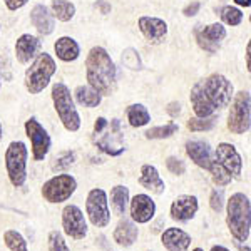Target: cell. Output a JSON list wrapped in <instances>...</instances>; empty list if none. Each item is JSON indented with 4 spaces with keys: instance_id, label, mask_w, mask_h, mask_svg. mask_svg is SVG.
<instances>
[{
    "instance_id": "6da1fadb",
    "label": "cell",
    "mask_w": 251,
    "mask_h": 251,
    "mask_svg": "<svg viewBox=\"0 0 251 251\" xmlns=\"http://www.w3.org/2000/svg\"><path fill=\"white\" fill-rule=\"evenodd\" d=\"M89 86L100 96H112L117 86V71L104 47H92L86 59Z\"/></svg>"
},
{
    "instance_id": "7a4b0ae2",
    "label": "cell",
    "mask_w": 251,
    "mask_h": 251,
    "mask_svg": "<svg viewBox=\"0 0 251 251\" xmlns=\"http://www.w3.org/2000/svg\"><path fill=\"white\" fill-rule=\"evenodd\" d=\"M226 223L231 236L236 241H248L251 233V204L243 193H234L228 200Z\"/></svg>"
},
{
    "instance_id": "3957f363",
    "label": "cell",
    "mask_w": 251,
    "mask_h": 251,
    "mask_svg": "<svg viewBox=\"0 0 251 251\" xmlns=\"http://www.w3.org/2000/svg\"><path fill=\"white\" fill-rule=\"evenodd\" d=\"M52 100H54V107L57 112L60 123L69 132H75L80 127V116L75 109L74 99L71 96V91L66 84L59 82L52 87Z\"/></svg>"
},
{
    "instance_id": "277c9868",
    "label": "cell",
    "mask_w": 251,
    "mask_h": 251,
    "mask_svg": "<svg viewBox=\"0 0 251 251\" xmlns=\"http://www.w3.org/2000/svg\"><path fill=\"white\" fill-rule=\"evenodd\" d=\"M57 66H55V60L50 57L46 52L39 54L34 59L32 66L27 69L25 72V87L30 94H39L44 89L49 86L50 77L55 74Z\"/></svg>"
},
{
    "instance_id": "5b68a950",
    "label": "cell",
    "mask_w": 251,
    "mask_h": 251,
    "mask_svg": "<svg viewBox=\"0 0 251 251\" xmlns=\"http://www.w3.org/2000/svg\"><path fill=\"white\" fill-rule=\"evenodd\" d=\"M27 156H29V151H27L25 144L22 141H14V143L9 144L5 152V168H7V174H9L10 183L15 186V188H20L24 186L27 179Z\"/></svg>"
},
{
    "instance_id": "8992f818",
    "label": "cell",
    "mask_w": 251,
    "mask_h": 251,
    "mask_svg": "<svg viewBox=\"0 0 251 251\" xmlns=\"http://www.w3.org/2000/svg\"><path fill=\"white\" fill-rule=\"evenodd\" d=\"M251 127V97L248 91L234 96L228 114V129L233 134H245Z\"/></svg>"
},
{
    "instance_id": "52a82bcc",
    "label": "cell",
    "mask_w": 251,
    "mask_h": 251,
    "mask_svg": "<svg viewBox=\"0 0 251 251\" xmlns=\"http://www.w3.org/2000/svg\"><path fill=\"white\" fill-rule=\"evenodd\" d=\"M201 86H203L204 94L209 102H211V106L214 107V111L226 107L231 102V97L234 92L233 84L223 74H211L209 77L201 80Z\"/></svg>"
},
{
    "instance_id": "ba28073f",
    "label": "cell",
    "mask_w": 251,
    "mask_h": 251,
    "mask_svg": "<svg viewBox=\"0 0 251 251\" xmlns=\"http://www.w3.org/2000/svg\"><path fill=\"white\" fill-rule=\"evenodd\" d=\"M77 181L71 174H57L42 186V196L49 203H64L74 194Z\"/></svg>"
},
{
    "instance_id": "9c48e42d",
    "label": "cell",
    "mask_w": 251,
    "mask_h": 251,
    "mask_svg": "<svg viewBox=\"0 0 251 251\" xmlns=\"http://www.w3.org/2000/svg\"><path fill=\"white\" fill-rule=\"evenodd\" d=\"M107 203V194L104 189L96 188L89 191L86 201V213L89 216V221L96 228H106L111 223V211H109Z\"/></svg>"
},
{
    "instance_id": "30bf717a",
    "label": "cell",
    "mask_w": 251,
    "mask_h": 251,
    "mask_svg": "<svg viewBox=\"0 0 251 251\" xmlns=\"http://www.w3.org/2000/svg\"><path fill=\"white\" fill-rule=\"evenodd\" d=\"M25 132L27 137L30 139L34 159L42 161L47 156L49 149H50V136L47 134L44 126L35 117H30L29 121H25Z\"/></svg>"
},
{
    "instance_id": "8fae6325",
    "label": "cell",
    "mask_w": 251,
    "mask_h": 251,
    "mask_svg": "<svg viewBox=\"0 0 251 251\" xmlns=\"http://www.w3.org/2000/svg\"><path fill=\"white\" fill-rule=\"evenodd\" d=\"M62 228L64 233L72 240H84L87 234V223L79 206L67 204L62 209Z\"/></svg>"
},
{
    "instance_id": "7c38bea8",
    "label": "cell",
    "mask_w": 251,
    "mask_h": 251,
    "mask_svg": "<svg viewBox=\"0 0 251 251\" xmlns=\"http://www.w3.org/2000/svg\"><path fill=\"white\" fill-rule=\"evenodd\" d=\"M194 35H196L198 46H200L203 50L209 52V54H214V52L220 49L221 40H225L226 37V29L221 25V24H211V25H206L203 29H196L194 30Z\"/></svg>"
},
{
    "instance_id": "4fadbf2b",
    "label": "cell",
    "mask_w": 251,
    "mask_h": 251,
    "mask_svg": "<svg viewBox=\"0 0 251 251\" xmlns=\"http://www.w3.org/2000/svg\"><path fill=\"white\" fill-rule=\"evenodd\" d=\"M216 161L226 169L231 177H240L243 171V159L240 152L236 151L233 144L220 143L216 148Z\"/></svg>"
},
{
    "instance_id": "5bb4252c",
    "label": "cell",
    "mask_w": 251,
    "mask_h": 251,
    "mask_svg": "<svg viewBox=\"0 0 251 251\" xmlns=\"http://www.w3.org/2000/svg\"><path fill=\"white\" fill-rule=\"evenodd\" d=\"M137 25H139L141 34L144 35L146 40L152 46H157L166 39L168 35V24L164 22L163 19L157 17H149V15H144L137 20Z\"/></svg>"
},
{
    "instance_id": "9a60e30c",
    "label": "cell",
    "mask_w": 251,
    "mask_h": 251,
    "mask_svg": "<svg viewBox=\"0 0 251 251\" xmlns=\"http://www.w3.org/2000/svg\"><path fill=\"white\" fill-rule=\"evenodd\" d=\"M156 214V203L148 194H136L131 200V220L137 225L149 223Z\"/></svg>"
},
{
    "instance_id": "2e32d148",
    "label": "cell",
    "mask_w": 251,
    "mask_h": 251,
    "mask_svg": "<svg viewBox=\"0 0 251 251\" xmlns=\"http://www.w3.org/2000/svg\"><path fill=\"white\" fill-rule=\"evenodd\" d=\"M198 198L191 196V194H183V196H177L171 204V218L176 221H189L194 218V214L198 213Z\"/></svg>"
},
{
    "instance_id": "e0dca14e",
    "label": "cell",
    "mask_w": 251,
    "mask_h": 251,
    "mask_svg": "<svg viewBox=\"0 0 251 251\" xmlns=\"http://www.w3.org/2000/svg\"><path fill=\"white\" fill-rule=\"evenodd\" d=\"M40 47H42V44L37 37L30 34H24L15 42V57L20 64H29L39 54Z\"/></svg>"
},
{
    "instance_id": "ac0fdd59",
    "label": "cell",
    "mask_w": 251,
    "mask_h": 251,
    "mask_svg": "<svg viewBox=\"0 0 251 251\" xmlns=\"http://www.w3.org/2000/svg\"><path fill=\"white\" fill-rule=\"evenodd\" d=\"M161 243L168 251H188L191 236L179 228H168L161 234Z\"/></svg>"
},
{
    "instance_id": "d6986e66",
    "label": "cell",
    "mask_w": 251,
    "mask_h": 251,
    "mask_svg": "<svg viewBox=\"0 0 251 251\" xmlns=\"http://www.w3.org/2000/svg\"><path fill=\"white\" fill-rule=\"evenodd\" d=\"M186 152H188V156L191 157L194 164L203 169H208L213 161L211 149H209L208 143H204V141H196V139L188 141L186 143Z\"/></svg>"
},
{
    "instance_id": "ffe728a7",
    "label": "cell",
    "mask_w": 251,
    "mask_h": 251,
    "mask_svg": "<svg viewBox=\"0 0 251 251\" xmlns=\"http://www.w3.org/2000/svg\"><path fill=\"white\" fill-rule=\"evenodd\" d=\"M189 100H191V106L196 117H211L214 114V107L211 106V102L206 97L203 86L200 82L194 84V87L191 89V96H189Z\"/></svg>"
},
{
    "instance_id": "44dd1931",
    "label": "cell",
    "mask_w": 251,
    "mask_h": 251,
    "mask_svg": "<svg viewBox=\"0 0 251 251\" xmlns=\"http://www.w3.org/2000/svg\"><path fill=\"white\" fill-rule=\"evenodd\" d=\"M139 184L143 186L144 189L151 191L152 194H163L166 189V184H164V181L161 179L157 169L151 164H144L143 168H141Z\"/></svg>"
},
{
    "instance_id": "7402d4cb",
    "label": "cell",
    "mask_w": 251,
    "mask_h": 251,
    "mask_svg": "<svg viewBox=\"0 0 251 251\" xmlns=\"http://www.w3.org/2000/svg\"><path fill=\"white\" fill-rule=\"evenodd\" d=\"M30 20L39 34L49 35L54 32V15L49 12L46 5H35L30 12Z\"/></svg>"
},
{
    "instance_id": "603a6c76",
    "label": "cell",
    "mask_w": 251,
    "mask_h": 251,
    "mask_svg": "<svg viewBox=\"0 0 251 251\" xmlns=\"http://www.w3.org/2000/svg\"><path fill=\"white\" fill-rule=\"evenodd\" d=\"M137 226L131 220H121L117 228L114 229V241L119 246H132L137 240Z\"/></svg>"
},
{
    "instance_id": "cb8c5ba5",
    "label": "cell",
    "mask_w": 251,
    "mask_h": 251,
    "mask_svg": "<svg viewBox=\"0 0 251 251\" xmlns=\"http://www.w3.org/2000/svg\"><path fill=\"white\" fill-rule=\"evenodd\" d=\"M54 50L57 54V57L64 62H72L79 57L80 54V47L72 37H60L57 39V42L54 44Z\"/></svg>"
},
{
    "instance_id": "d4e9b609",
    "label": "cell",
    "mask_w": 251,
    "mask_h": 251,
    "mask_svg": "<svg viewBox=\"0 0 251 251\" xmlns=\"http://www.w3.org/2000/svg\"><path fill=\"white\" fill-rule=\"evenodd\" d=\"M129 203V189L123 184H117L111 191V208L116 216H123Z\"/></svg>"
},
{
    "instance_id": "484cf974",
    "label": "cell",
    "mask_w": 251,
    "mask_h": 251,
    "mask_svg": "<svg viewBox=\"0 0 251 251\" xmlns=\"http://www.w3.org/2000/svg\"><path fill=\"white\" fill-rule=\"evenodd\" d=\"M75 100L84 107H97L102 100V96L97 91H94L91 86H79L74 91Z\"/></svg>"
},
{
    "instance_id": "4316f807",
    "label": "cell",
    "mask_w": 251,
    "mask_h": 251,
    "mask_svg": "<svg viewBox=\"0 0 251 251\" xmlns=\"http://www.w3.org/2000/svg\"><path fill=\"white\" fill-rule=\"evenodd\" d=\"M126 116H127V121L132 127H143L151 121V114L143 104H131L126 111Z\"/></svg>"
},
{
    "instance_id": "83f0119b",
    "label": "cell",
    "mask_w": 251,
    "mask_h": 251,
    "mask_svg": "<svg viewBox=\"0 0 251 251\" xmlns=\"http://www.w3.org/2000/svg\"><path fill=\"white\" fill-rule=\"evenodd\" d=\"M52 15L60 22H69L75 15V5L69 0H52Z\"/></svg>"
},
{
    "instance_id": "f1b7e54d",
    "label": "cell",
    "mask_w": 251,
    "mask_h": 251,
    "mask_svg": "<svg viewBox=\"0 0 251 251\" xmlns=\"http://www.w3.org/2000/svg\"><path fill=\"white\" fill-rule=\"evenodd\" d=\"M208 171L211 173V179H213V183L218 186V188L228 186L233 181L231 174L226 171V169L223 168V166L218 163V161H211V164H209Z\"/></svg>"
},
{
    "instance_id": "f546056e",
    "label": "cell",
    "mask_w": 251,
    "mask_h": 251,
    "mask_svg": "<svg viewBox=\"0 0 251 251\" xmlns=\"http://www.w3.org/2000/svg\"><path fill=\"white\" fill-rule=\"evenodd\" d=\"M179 131V126L176 123H169L166 126H157V127H151L144 132V136L148 139H168V137L174 136Z\"/></svg>"
},
{
    "instance_id": "4dcf8cb0",
    "label": "cell",
    "mask_w": 251,
    "mask_h": 251,
    "mask_svg": "<svg viewBox=\"0 0 251 251\" xmlns=\"http://www.w3.org/2000/svg\"><path fill=\"white\" fill-rule=\"evenodd\" d=\"M3 243L10 251H29L27 248V241L24 240V236L17 233L15 229H9L3 233Z\"/></svg>"
},
{
    "instance_id": "1f68e13d",
    "label": "cell",
    "mask_w": 251,
    "mask_h": 251,
    "mask_svg": "<svg viewBox=\"0 0 251 251\" xmlns=\"http://www.w3.org/2000/svg\"><path fill=\"white\" fill-rule=\"evenodd\" d=\"M188 129L191 132H201V131H211V129L216 126V119L211 117H193V119L188 121Z\"/></svg>"
},
{
    "instance_id": "d6a6232c",
    "label": "cell",
    "mask_w": 251,
    "mask_h": 251,
    "mask_svg": "<svg viewBox=\"0 0 251 251\" xmlns=\"http://www.w3.org/2000/svg\"><path fill=\"white\" fill-rule=\"evenodd\" d=\"M221 19L225 24L234 27V25H240L243 22V14L240 9H236V7L226 5V7H223V10H221Z\"/></svg>"
},
{
    "instance_id": "836d02e7",
    "label": "cell",
    "mask_w": 251,
    "mask_h": 251,
    "mask_svg": "<svg viewBox=\"0 0 251 251\" xmlns=\"http://www.w3.org/2000/svg\"><path fill=\"white\" fill-rule=\"evenodd\" d=\"M75 161V154L72 151H66L62 154H59L52 163V171L54 173H60V171H66L67 168H71Z\"/></svg>"
},
{
    "instance_id": "e575fe53",
    "label": "cell",
    "mask_w": 251,
    "mask_h": 251,
    "mask_svg": "<svg viewBox=\"0 0 251 251\" xmlns=\"http://www.w3.org/2000/svg\"><path fill=\"white\" fill-rule=\"evenodd\" d=\"M47 246L49 251H71L66 240H64V236L59 231H50L47 240Z\"/></svg>"
},
{
    "instance_id": "d590c367",
    "label": "cell",
    "mask_w": 251,
    "mask_h": 251,
    "mask_svg": "<svg viewBox=\"0 0 251 251\" xmlns=\"http://www.w3.org/2000/svg\"><path fill=\"white\" fill-rule=\"evenodd\" d=\"M123 62L126 67L132 69V71H137V69H141V60H139V55H137V52L134 49H126L123 52Z\"/></svg>"
},
{
    "instance_id": "8d00e7d4",
    "label": "cell",
    "mask_w": 251,
    "mask_h": 251,
    "mask_svg": "<svg viewBox=\"0 0 251 251\" xmlns=\"http://www.w3.org/2000/svg\"><path fill=\"white\" fill-rule=\"evenodd\" d=\"M166 168H168L169 173L176 174V176H181V174H184L186 171L184 161H181L179 157H174V156H169L168 159H166Z\"/></svg>"
},
{
    "instance_id": "74e56055",
    "label": "cell",
    "mask_w": 251,
    "mask_h": 251,
    "mask_svg": "<svg viewBox=\"0 0 251 251\" xmlns=\"http://www.w3.org/2000/svg\"><path fill=\"white\" fill-rule=\"evenodd\" d=\"M209 206L214 213H221L223 211V206H225V196H223L221 189H214L209 196Z\"/></svg>"
},
{
    "instance_id": "f35d334b",
    "label": "cell",
    "mask_w": 251,
    "mask_h": 251,
    "mask_svg": "<svg viewBox=\"0 0 251 251\" xmlns=\"http://www.w3.org/2000/svg\"><path fill=\"white\" fill-rule=\"evenodd\" d=\"M200 9H201V3L200 2H191L188 7H184L183 14H184V17H194V15L200 12Z\"/></svg>"
},
{
    "instance_id": "ab89813d",
    "label": "cell",
    "mask_w": 251,
    "mask_h": 251,
    "mask_svg": "<svg viewBox=\"0 0 251 251\" xmlns=\"http://www.w3.org/2000/svg\"><path fill=\"white\" fill-rule=\"evenodd\" d=\"M166 112H168L171 117H177L181 114V104L177 102V100H173V102L168 104V107H166Z\"/></svg>"
},
{
    "instance_id": "60d3db41",
    "label": "cell",
    "mask_w": 251,
    "mask_h": 251,
    "mask_svg": "<svg viewBox=\"0 0 251 251\" xmlns=\"http://www.w3.org/2000/svg\"><path fill=\"white\" fill-rule=\"evenodd\" d=\"M3 2H5V7L9 10H19V9H22L24 5H25L27 2H29V0H3Z\"/></svg>"
},
{
    "instance_id": "b9f144b4",
    "label": "cell",
    "mask_w": 251,
    "mask_h": 251,
    "mask_svg": "<svg viewBox=\"0 0 251 251\" xmlns=\"http://www.w3.org/2000/svg\"><path fill=\"white\" fill-rule=\"evenodd\" d=\"M109 126V123L106 119H104V117H97V121H96V124H94V132L96 134H100V132L104 131V129H106Z\"/></svg>"
},
{
    "instance_id": "7bdbcfd3",
    "label": "cell",
    "mask_w": 251,
    "mask_h": 251,
    "mask_svg": "<svg viewBox=\"0 0 251 251\" xmlns=\"http://www.w3.org/2000/svg\"><path fill=\"white\" fill-rule=\"evenodd\" d=\"M96 7L100 10V14H109V12H111V3L104 2V0H97Z\"/></svg>"
},
{
    "instance_id": "ee69618b",
    "label": "cell",
    "mask_w": 251,
    "mask_h": 251,
    "mask_svg": "<svg viewBox=\"0 0 251 251\" xmlns=\"http://www.w3.org/2000/svg\"><path fill=\"white\" fill-rule=\"evenodd\" d=\"M250 54H251V44H246V71H251V64H250Z\"/></svg>"
},
{
    "instance_id": "f6af8a7d",
    "label": "cell",
    "mask_w": 251,
    "mask_h": 251,
    "mask_svg": "<svg viewBox=\"0 0 251 251\" xmlns=\"http://www.w3.org/2000/svg\"><path fill=\"white\" fill-rule=\"evenodd\" d=\"M236 5H241V7H250L251 5V0H234Z\"/></svg>"
},
{
    "instance_id": "bcb514c9",
    "label": "cell",
    "mask_w": 251,
    "mask_h": 251,
    "mask_svg": "<svg viewBox=\"0 0 251 251\" xmlns=\"http://www.w3.org/2000/svg\"><path fill=\"white\" fill-rule=\"evenodd\" d=\"M209 251H229L228 248H225V246H221V245H216V246H213Z\"/></svg>"
},
{
    "instance_id": "7dc6e473",
    "label": "cell",
    "mask_w": 251,
    "mask_h": 251,
    "mask_svg": "<svg viewBox=\"0 0 251 251\" xmlns=\"http://www.w3.org/2000/svg\"><path fill=\"white\" fill-rule=\"evenodd\" d=\"M2 136H3V129H2V124H0V139H2Z\"/></svg>"
},
{
    "instance_id": "c3c4849f",
    "label": "cell",
    "mask_w": 251,
    "mask_h": 251,
    "mask_svg": "<svg viewBox=\"0 0 251 251\" xmlns=\"http://www.w3.org/2000/svg\"><path fill=\"white\" fill-rule=\"evenodd\" d=\"M193 251H203V250H201V248H194Z\"/></svg>"
}]
</instances>
